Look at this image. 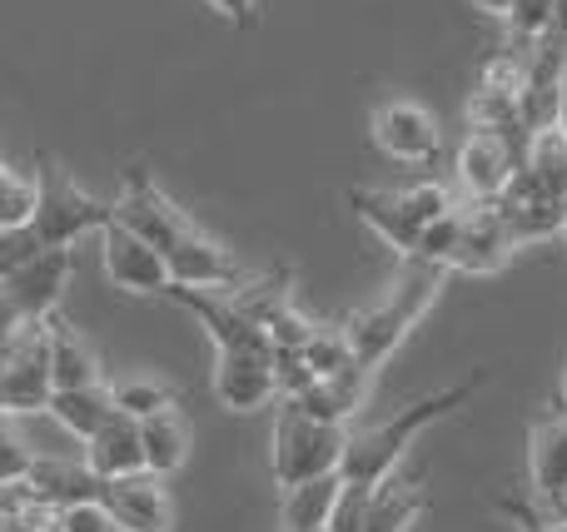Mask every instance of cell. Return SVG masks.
Returning <instances> with one entry per match:
<instances>
[{
    "mask_svg": "<svg viewBox=\"0 0 567 532\" xmlns=\"http://www.w3.org/2000/svg\"><path fill=\"white\" fill-rule=\"evenodd\" d=\"M558 6H563V0H513V6L503 10V25H508L513 50H523V55H528V50L548 35L553 20H558Z\"/></svg>",
    "mask_w": 567,
    "mask_h": 532,
    "instance_id": "cell-25",
    "label": "cell"
},
{
    "mask_svg": "<svg viewBox=\"0 0 567 532\" xmlns=\"http://www.w3.org/2000/svg\"><path fill=\"white\" fill-rule=\"evenodd\" d=\"M100 508H105L115 532H175V493L165 488L159 473H125L110 478L100 488Z\"/></svg>",
    "mask_w": 567,
    "mask_h": 532,
    "instance_id": "cell-8",
    "label": "cell"
},
{
    "mask_svg": "<svg viewBox=\"0 0 567 532\" xmlns=\"http://www.w3.org/2000/svg\"><path fill=\"white\" fill-rule=\"evenodd\" d=\"M140 444H145V468L150 473H159V478L179 473L185 458H189V444H195V428H189L185 408L169 404V408H159V414L140 418Z\"/></svg>",
    "mask_w": 567,
    "mask_h": 532,
    "instance_id": "cell-20",
    "label": "cell"
},
{
    "mask_svg": "<svg viewBox=\"0 0 567 532\" xmlns=\"http://www.w3.org/2000/svg\"><path fill=\"white\" fill-rule=\"evenodd\" d=\"M100 264H105V279L120 294H165L169 289L165 254L155 244H145L140 234H130L125 225H115V219L100 229Z\"/></svg>",
    "mask_w": 567,
    "mask_h": 532,
    "instance_id": "cell-10",
    "label": "cell"
},
{
    "mask_svg": "<svg viewBox=\"0 0 567 532\" xmlns=\"http://www.w3.org/2000/svg\"><path fill=\"white\" fill-rule=\"evenodd\" d=\"M513 254H518V239H513L498 199L493 205H463L458 244H453V259H449L453 274H498Z\"/></svg>",
    "mask_w": 567,
    "mask_h": 532,
    "instance_id": "cell-9",
    "label": "cell"
},
{
    "mask_svg": "<svg viewBox=\"0 0 567 532\" xmlns=\"http://www.w3.org/2000/svg\"><path fill=\"white\" fill-rule=\"evenodd\" d=\"M349 209L363 219V225L373 229V234L383 239L389 249H399L403 259L413 254V244H419V219L403 209L399 189H349Z\"/></svg>",
    "mask_w": 567,
    "mask_h": 532,
    "instance_id": "cell-19",
    "label": "cell"
},
{
    "mask_svg": "<svg viewBox=\"0 0 567 532\" xmlns=\"http://www.w3.org/2000/svg\"><path fill=\"white\" fill-rule=\"evenodd\" d=\"M473 6H478L483 15H498V20H503V10H508L513 0H473Z\"/></svg>",
    "mask_w": 567,
    "mask_h": 532,
    "instance_id": "cell-34",
    "label": "cell"
},
{
    "mask_svg": "<svg viewBox=\"0 0 567 532\" xmlns=\"http://www.w3.org/2000/svg\"><path fill=\"white\" fill-rule=\"evenodd\" d=\"M105 388H110L115 414H125V418H150L175 404V388L159 384V378H115V384H105Z\"/></svg>",
    "mask_w": 567,
    "mask_h": 532,
    "instance_id": "cell-24",
    "label": "cell"
},
{
    "mask_svg": "<svg viewBox=\"0 0 567 532\" xmlns=\"http://www.w3.org/2000/svg\"><path fill=\"white\" fill-rule=\"evenodd\" d=\"M309 532H329V528H309Z\"/></svg>",
    "mask_w": 567,
    "mask_h": 532,
    "instance_id": "cell-36",
    "label": "cell"
},
{
    "mask_svg": "<svg viewBox=\"0 0 567 532\" xmlns=\"http://www.w3.org/2000/svg\"><path fill=\"white\" fill-rule=\"evenodd\" d=\"M45 364H50V388H90L105 384V368H100L95 348L65 324V319L50 314L45 319Z\"/></svg>",
    "mask_w": 567,
    "mask_h": 532,
    "instance_id": "cell-17",
    "label": "cell"
},
{
    "mask_svg": "<svg viewBox=\"0 0 567 532\" xmlns=\"http://www.w3.org/2000/svg\"><path fill=\"white\" fill-rule=\"evenodd\" d=\"M528 478H533V493H538L543 503H553V508L563 503V493H567V408L533 424V434H528Z\"/></svg>",
    "mask_w": 567,
    "mask_h": 532,
    "instance_id": "cell-15",
    "label": "cell"
},
{
    "mask_svg": "<svg viewBox=\"0 0 567 532\" xmlns=\"http://www.w3.org/2000/svg\"><path fill=\"white\" fill-rule=\"evenodd\" d=\"M458 219H463V205H458V209H449V215H439V219H429V225L419 229V244H413V254H409V259H423V264L449 269L453 244H458Z\"/></svg>",
    "mask_w": 567,
    "mask_h": 532,
    "instance_id": "cell-28",
    "label": "cell"
},
{
    "mask_svg": "<svg viewBox=\"0 0 567 532\" xmlns=\"http://www.w3.org/2000/svg\"><path fill=\"white\" fill-rule=\"evenodd\" d=\"M528 139L493 135V129H468V139L458 145V159H453V179H458V189H463V205H493V199L508 189V179L518 175L523 155H528Z\"/></svg>",
    "mask_w": 567,
    "mask_h": 532,
    "instance_id": "cell-6",
    "label": "cell"
},
{
    "mask_svg": "<svg viewBox=\"0 0 567 532\" xmlns=\"http://www.w3.org/2000/svg\"><path fill=\"white\" fill-rule=\"evenodd\" d=\"M215 398L229 414H255V408L275 404L279 384H275V344H269V334L215 348Z\"/></svg>",
    "mask_w": 567,
    "mask_h": 532,
    "instance_id": "cell-5",
    "label": "cell"
},
{
    "mask_svg": "<svg viewBox=\"0 0 567 532\" xmlns=\"http://www.w3.org/2000/svg\"><path fill=\"white\" fill-rule=\"evenodd\" d=\"M553 129L567 139V75H563V85H558V105H553Z\"/></svg>",
    "mask_w": 567,
    "mask_h": 532,
    "instance_id": "cell-33",
    "label": "cell"
},
{
    "mask_svg": "<svg viewBox=\"0 0 567 532\" xmlns=\"http://www.w3.org/2000/svg\"><path fill=\"white\" fill-rule=\"evenodd\" d=\"M369 488L373 483H353L343 478L339 483V498H333V513H329V532H363V508H369Z\"/></svg>",
    "mask_w": 567,
    "mask_h": 532,
    "instance_id": "cell-29",
    "label": "cell"
},
{
    "mask_svg": "<svg viewBox=\"0 0 567 532\" xmlns=\"http://www.w3.org/2000/svg\"><path fill=\"white\" fill-rule=\"evenodd\" d=\"M110 219H115V225H125L130 234H140L145 244H155L159 254H165L175 239H185L189 229H195L175 209V199H169L165 189H159L140 165L125 169V185H120V199L110 205Z\"/></svg>",
    "mask_w": 567,
    "mask_h": 532,
    "instance_id": "cell-7",
    "label": "cell"
},
{
    "mask_svg": "<svg viewBox=\"0 0 567 532\" xmlns=\"http://www.w3.org/2000/svg\"><path fill=\"white\" fill-rule=\"evenodd\" d=\"M70 264H75L70 249H40V254H30L16 274L0 279V289H6V299L16 304L20 319H50L60 304V294H65V284H70Z\"/></svg>",
    "mask_w": 567,
    "mask_h": 532,
    "instance_id": "cell-13",
    "label": "cell"
},
{
    "mask_svg": "<svg viewBox=\"0 0 567 532\" xmlns=\"http://www.w3.org/2000/svg\"><path fill=\"white\" fill-rule=\"evenodd\" d=\"M429 513V488L423 483H373L363 508V532H409Z\"/></svg>",
    "mask_w": 567,
    "mask_h": 532,
    "instance_id": "cell-21",
    "label": "cell"
},
{
    "mask_svg": "<svg viewBox=\"0 0 567 532\" xmlns=\"http://www.w3.org/2000/svg\"><path fill=\"white\" fill-rule=\"evenodd\" d=\"M45 414L65 428L70 438H95L100 428L115 418V404H110V388L105 384H90V388H55L45 404Z\"/></svg>",
    "mask_w": 567,
    "mask_h": 532,
    "instance_id": "cell-22",
    "label": "cell"
},
{
    "mask_svg": "<svg viewBox=\"0 0 567 532\" xmlns=\"http://www.w3.org/2000/svg\"><path fill=\"white\" fill-rule=\"evenodd\" d=\"M373 139H379L383 155H393L399 165H439L443 155V129L413 100H389V105L373 115Z\"/></svg>",
    "mask_w": 567,
    "mask_h": 532,
    "instance_id": "cell-11",
    "label": "cell"
},
{
    "mask_svg": "<svg viewBox=\"0 0 567 532\" xmlns=\"http://www.w3.org/2000/svg\"><path fill=\"white\" fill-rule=\"evenodd\" d=\"M45 532H110V518H105V508H100V498H85V503L55 508Z\"/></svg>",
    "mask_w": 567,
    "mask_h": 532,
    "instance_id": "cell-30",
    "label": "cell"
},
{
    "mask_svg": "<svg viewBox=\"0 0 567 532\" xmlns=\"http://www.w3.org/2000/svg\"><path fill=\"white\" fill-rule=\"evenodd\" d=\"M503 513L518 523V532H567V513H533L523 503H503Z\"/></svg>",
    "mask_w": 567,
    "mask_h": 532,
    "instance_id": "cell-31",
    "label": "cell"
},
{
    "mask_svg": "<svg viewBox=\"0 0 567 532\" xmlns=\"http://www.w3.org/2000/svg\"><path fill=\"white\" fill-rule=\"evenodd\" d=\"M343 444H349L343 424H319V418H309L303 408H293L289 398H284L275 414V453H269L275 483L293 488V483H303V478L339 473Z\"/></svg>",
    "mask_w": 567,
    "mask_h": 532,
    "instance_id": "cell-4",
    "label": "cell"
},
{
    "mask_svg": "<svg viewBox=\"0 0 567 532\" xmlns=\"http://www.w3.org/2000/svg\"><path fill=\"white\" fill-rule=\"evenodd\" d=\"M369 368H359V364H349V368H339V374H323V378H313L303 394H293L289 404L293 408H303L309 418H319V424H349L353 414L363 408V394H369Z\"/></svg>",
    "mask_w": 567,
    "mask_h": 532,
    "instance_id": "cell-16",
    "label": "cell"
},
{
    "mask_svg": "<svg viewBox=\"0 0 567 532\" xmlns=\"http://www.w3.org/2000/svg\"><path fill=\"white\" fill-rule=\"evenodd\" d=\"M443 274L449 269L439 264H423V259H403L399 279L389 284V294L379 299V304L359 309V314L343 324V338H349V354L359 368H383L393 354H399V344L413 334V324H419L423 314H429V304L439 299L443 289Z\"/></svg>",
    "mask_w": 567,
    "mask_h": 532,
    "instance_id": "cell-1",
    "label": "cell"
},
{
    "mask_svg": "<svg viewBox=\"0 0 567 532\" xmlns=\"http://www.w3.org/2000/svg\"><path fill=\"white\" fill-rule=\"evenodd\" d=\"M165 264H169V284H185V289H215V294H229V289L245 284V264H239L229 249H219L215 239H205L199 229H189L185 239L165 249Z\"/></svg>",
    "mask_w": 567,
    "mask_h": 532,
    "instance_id": "cell-12",
    "label": "cell"
},
{
    "mask_svg": "<svg viewBox=\"0 0 567 532\" xmlns=\"http://www.w3.org/2000/svg\"><path fill=\"white\" fill-rule=\"evenodd\" d=\"M110 225V205H100L90 189H80L65 169L45 165L35 169V219L30 234L40 239V249H75L85 234H100Z\"/></svg>",
    "mask_w": 567,
    "mask_h": 532,
    "instance_id": "cell-3",
    "label": "cell"
},
{
    "mask_svg": "<svg viewBox=\"0 0 567 532\" xmlns=\"http://www.w3.org/2000/svg\"><path fill=\"white\" fill-rule=\"evenodd\" d=\"M35 219V175L0 165V229H25Z\"/></svg>",
    "mask_w": 567,
    "mask_h": 532,
    "instance_id": "cell-27",
    "label": "cell"
},
{
    "mask_svg": "<svg viewBox=\"0 0 567 532\" xmlns=\"http://www.w3.org/2000/svg\"><path fill=\"white\" fill-rule=\"evenodd\" d=\"M209 10H219L235 30H249L259 20V0H209Z\"/></svg>",
    "mask_w": 567,
    "mask_h": 532,
    "instance_id": "cell-32",
    "label": "cell"
},
{
    "mask_svg": "<svg viewBox=\"0 0 567 532\" xmlns=\"http://www.w3.org/2000/svg\"><path fill=\"white\" fill-rule=\"evenodd\" d=\"M20 493L30 498L35 508L55 513V508H70V503H85V498H100V478L90 473L85 463H55V458H30L25 478H20Z\"/></svg>",
    "mask_w": 567,
    "mask_h": 532,
    "instance_id": "cell-14",
    "label": "cell"
},
{
    "mask_svg": "<svg viewBox=\"0 0 567 532\" xmlns=\"http://www.w3.org/2000/svg\"><path fill=\"white\" fill-rule=\"evenodd\" d=\"M478 384H483V374H473L468 384H453V388H443V394L409 404L403 414H393L389 424L363 428V434H349L339 473L353 478V483H383V478H393V468L403 463V453L413 448V438H419L429 424H439V418L458 414V408L478 394Z\"/></svg>",
    "mask_w": 567,
    "mask_h": 532,
    "instance_id": "cell-2",
    "label": "cell"
},
{
    "mask_svg": "<svg viewBox=\"0 0 567 532\" xmlns=\"http://www.w3.org/2000/svg\"><path fill=\"white\" fill-rule=\"evenodd\" d=\"M303 364L313 368V378L349 368L353 354H349V338H343V324L339 328H333V324H313L309 338H303Z\"/></svg>",
    "mask_w": 567,
    "mask_h": 532,
    "instance_id": "cell-26",
    "label": "cell"
},
{
    "mask_svg": "<svg viewBox=\"0 0 567 532\" xmlns=\"http://www.w3.org/2000/svg\"><path fill=\"white\" fill-rule=\"evenodd\" d=\"M563 408H567V368H563Z\"/></svg>",
    "mask_w": 567,
    "mask_h": 532,
    "instance_id": "cell-35",
    "label": "cell"
},
{
    "mask_svg": "<svg viewBox=\"0 0 567 532\" xmlns=\"http://www.w3.org/2000/svg\"><path fill=\"white\" fill-rule=\"evenodd\" d=\"M343 473H319V478H303V483L284 488V503H279V523L284 532H309L323 528L333 513V498H339Z\"/></svg>",
    "mask_w": 567,
    "mask_h": 532,
    "instance_id": "cell-23",
    "label": "cell"
},
{
    "mask_svg": "<svg viewBox=\"0 0 567 532\" xmlns=\"http://www.w3.org/2000/svg\"><path fill=\"white\" fill-rule=\"evenodd\" d=\"M85 468L110 483L125 473H145V444H140V418L115 414L95 438H85Z\"/></svg>",
    "mask_w": 567,
    "mask_h": 532,
    "instance_id": "cell-18",
    "label": "cell"
}]
</instances>
